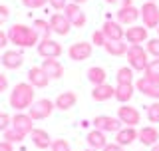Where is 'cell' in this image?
Here are the masks:
<instances>
[{
  "label": "cell",
  "mask_w": 159,
  "mask_h": 151,
  "mask_svg": "<svg viewBox=\"0 0 159 151\" xmlns=\"http://www.w3.org/2000/svg\"><path fill=\"white\" fill-rule=\"evenodd\" d=\"M30 137H32V143L36 145L38 149H48V147H52V137H50V133L46 131V129L34 127L32 133H30Z\"/></svg>",
  "instance_id": "cell-24"
},
{
  "label": "cell",
  "mask_w": 159,
  "mask_h": 151,
  "mask_svg": "<svg viewBox=\"0 0 159 151\" xmlns=\"http://www.w3.org/2000/svg\"><path fill=\"white\" fill-rule=\"evenodd\" d=\"M88 151H98V149H88Z\"/></svg>",
  "instance_id": "cell-51"
},
{
  "label": "cell",
  "mask_w": 159,
  "mask_h": 151,
  "mask_svg": "<svg viewBox=\"0 0 159 151\" xmlns=\"http://www.w3.org/2000/svg\"><path fill=\"white\" fill-rule=\"evenodd\" d=\"M6 89H8V78L4 74H0V94L6 92Z\"/></svg>",
  "instance_id": "cell-43"
},
{
  "label": "cell",
  "mask_w": 159,
  "mask_h": 151,
  "mask_svg": "<svg viewBox=\"0 0 159 151\" xmlns=\"http://www.w3.org/2000/svg\"><path fill=\"white\" fill-rule=\"evenodd\" d=\"M143 74H145V78L151 80V82H159V58L149 60V64H147V68H145Z\"/></svg>",
  "instance_id": "cell-30"
},
{
  "label": "cell",
  "mask_w": 159,
  "mask_h": 151,
  "mask_svg": "<svg viewBox=\"0 0 159 151\" xmlns=\"http://www.w3.org/2000/svg\"><path fill=\"white\" fill-rule=\"evenodd\" d=\"M145 2H157V0H145Z\"/></svg>",
  "instance_id": "cell-49"
},
{
  "label": "cell",
  "mask_w": 159,
  "mask_h": 151,
  "mask_svg": "<svg viewBox=\"0 0 159 151\" xmlns=\"http://www.w3.org/2000/svg\"><path fill=\"white\" fill-rule=\"evenodd\" d=\"M116 117L123 125H127V127H137L139 121H141V113H139V109L131 108V105H127V103H121L117 108V115H116Z\"/></svg>",
  "instance_id": "cell-5"
},
{
  "label": "cell",
  "mask_w": 159,
  "mask_h": 151,
  "mask_svg": "<svg viewBox=\"0 0 159 151\" xmlns=\"http://www.w3.org/2000/svg\"><path fill=\"white\" fill-rule=\"evenodd\" d=\"M86 141H88V145H89V149L103 151V147L107 145V137H106V133H103V131H99V129H96V127H93L92 131L88 133Z\"/></svg>",
  "instance_id": "cell-23"
},
{
  "label": "cell",
  "mask_w": 159,
  "mask_h": 151,
  "mask_svg": "<svg viewBox=\"0 0 159 151\" xmlns=\"http://www.w3.org/2000/svg\"><path fill=\"white\" fill-rule=\"evenodd\" d=\"M22 4L26 8H42V6H46L48 4V0H22Z\"/></svg>",
  "instance_id": "cell-38"
},
{
  "label": "cell",
  "mask_w": 159,
  "mask_h": 151,
  "mask_svg": "<svg viewBox=\"0 0 159 151\" xmlns=\"http://www.w3.org/2000/svg\"><path fill=\"white\" fill-rule=\"evenodd\" d=\"M107 4H117V0H106Z\"/></svg>",
  "instance_id": "cell-48"
},
{
  "label": "cell",
  "mask_w": 159,
  "mask_h": 151,
  "mask_svg": "<svg viewBox=\"0 0 159 151\" xmlns=\"http://www.w3.org/2000/svg\"><path fill=\"white\" fill-rule=\"evenodd\" d=\"M8 44H10V40H8V32L0 30V48H6Z\"/></svg>",
  "instance_id": "cell-41"
},
{
  "label": "cell",
  "mask_w": 159,
  "mask_h": 151,
  "mask_svg": "<svg viewBox=\"0 0 159 151\" xmlns=\"http://www.w3.org/2000/svg\"><path fill=\"white\" fill-rule=\"evenodd\" d=\"M8 18H10V8L6 4H0V24L8 22Z\"/></svg>",
  "instance_id": "cell-40"
},
{
  "label": "cell",
  "mask_w": 159,
  "mask_h": 151,
  "mask_svg": "<svg viewBox=\"0 0 159 151\" xmlns=\"http://www.w3.org/2000/svg\"><path fill=\"white\" fill-rule=\"evenodd\" d=\"M12 127L20 131L22 135H30L34 129V119L30 117L28 113H22V112H16L12 117Z\"/></svg>",
  "instance_id": "cell-13"
},
{
  "label": "cell",
  "mask_w": 159,
  "mask_h": 151,
  "mask_svg": "<svg viewBox=\"0 0 159 151\" xmlns=\"http://www.w3.org/2000/svg\"><path fill=\"white\" fill-rule=\"evenodd\" d=\"M93 127L103 133H117L121 129V121L111 115H96L93 117Z\"/></svg>",
  "instance_id": "cell-7"
},
{
  "label": "cell",
  "mask_w": 159,
  "mask_h": 151,
  "mask_svg": "<svg viewBox=\"0 0 159 151\" xmlns=\"http://www.w3.org/2000/svg\"><path fill=\"white\" fill-rule=\"evenodd\" d=\"M64 14H66V18L70 20V24H72V26H76V28H84V26H86V22H88L86 12L80 8V4L68 2V6L64 8Z\"/></svg>",
  "instance_id": "cell-8"
},
{
  "label": "cell",
  "mask_w": 159,
  "mask_h": 151,
  "mask_svg": "<svg viewBox=\"0 0 159 151\" xmlns=\"http://www.w3.org/2000/svg\"><path fill=\"white\" fill-rule=\"evenodd\" d=\"M0 60H2V56H0Z\"/></svg>",
  "instance_id": "cell-52"
},
{
  "label": "cell",
  "mask_w": 159,
  "mask_h": 151,
  "mask_svg": "<svg viewBox=\"0 0 159 151\" xmlns=\"http://www.w3.org/2000/svg\"><path fill=\"white\" fill-rule=\"evenodd\" d=\"M56 109V103L52 102V99H36L32 105L28 108V115L36 121V119H46L52 115V112Z\"/></svg>",
  "instance_id": "cell-4"
},
{
  "label": "cell",
  "mask_w": 159,
  "mask_h": 151,
  "mask_svg": "<svg viewBox=\"0 0 159 151\" xmlns=\"http://www.w3.org/2000/svg\"><path fill=\"white\" fill-rule=\"evenodd\" d=\"M0 151H14V147L8 141H0Z\"/></svg>",
  "instance_id": "cell-44"
},
{
  "label": "cell",
  "mask_w": 159,
  "mask_h": 151,
  "mask_svg": "<svg viewBox=\"0 0 159 151\" xmlns=\"http://www.w3.org/2000/svg\"><path fill=\"white\" fill-rule=\"evenodd\" d=\"M36 92H34V85L28 84V82H20L12 88V92H10V108L14 109V112H24V109H28L30 105L36 102Z\"/></svg>",
  "instance_id": "cell-2"
},
{
  "label": "cell",
  "mask_w": 159,
  "mask_h": 151,
  "mask_svg": "<svg viewBox=\"0 0 159 151\" xmlns=\"http://www.w3.org/2000/svg\"><path fill=\"white\" fill-rule=\"evenodd\" d=\"M103 48H106V52L109 56H125L129 46L125 40H107V44Z\"/></svg>",
  "instance_id": "cell-27"
},
{
  "label": "cell",
  "mask_w": 159,
  "mask_h": 151,
  "mask_svg": "<svg viewBox=\"0 0 159 151\" xmlns=\"http://www.w3.org/2000/svg\"><path fill=\"white\" fill-rule=\"evenodd\" d=\"M0 64H2L6 70H18L24 64V56H22L20 50H6V52L2 54Z\"/></svg>",
  "instance_id": "cell-16"
},
{
  "label": "cell",
  "mask_w": 159,
  "mask_h": 151,
  "mask_svg": "<svg viewBox=\"0 0 159 151\" xmlns=\"http://www.w3.org/2000/svg\"><path fill=\"white\" fill-rule=\"evenodd\" d=\"M92 98L96 99V102H107V99L116 98V88H113V85H109L107 82L102 84V85H93Z\"/></svg>",
  "instance_id": "cell-22"
},
{
  "label": "cell",
  "mask_w": 159,
  "mask_h": 151,
  "mask_svg": "<svg viewBox=\"0 0 159 151\" xmlns=\"http://www.w3.org/2000/svg\"><path fill=\"white\" fill-rule=\"evenodd\" d=\"M68 2H70V0H48V4L54 10H64V8L68 6Z\"/></svg>",
  "instance_id": "cell-39"
},
{
  "label": "cell",
  "mask_w": 159,
  "mask_h": 151,
  "mask_svg": "<svg viewBox=\"0 0 159 151\" xmlns=\"http://www.w3.org/2000/svg\"><path fill=\"white\" fill-rule=\"evenodd\" d=\"M147 54L149 56H153V58H159V36L157 38H151V40H147Z\"/></svg>",
  "instance_id": "cell-34"
},
{
  "label": "cell",
  "mask_w": 159,
  "mask_h": 151,
  "mask_svg": "<svg viewBox=\"0 0 159 151\" xmlns=\"http://www.w3.org/2000/svg\"><path fill=\"white\" fill-rule=\"evenodd\" d=\"M127 64L133 72H145L149 60H147V50L141 44H129L127 48Z\"/></svg>",
  "instance_id": "cell-3"
},
{
  "label": "cell",
  "mask_w": 159,
  "mask_h": 151,
  "mask_svg": "<svg viewBox=\"0 0 159 151\" xmlns=\"http://www.w3.org/2000/svg\"><path fill=\"white\" fill-rule=\"evenodd\" d=\"M147 119L151 123H159V102H153L151 105H147Z\"/></svg>",
  "instance_id": "cell-33"
},
{
  "label": "cell",
  "mask_w": 159,
  "mask_h": 151,
  "mask_svg": "<svg viewBox=\"0 0 159 151\" xmlns=\"http://www.w3.org/2000/svg\"><path fill=\"white\" fill-rule=\"evenodd\" d=\"M50 26H52V32L58 34V36H68L70 30H72V24H70V20L66 18V14L64 12H56L50 16Z\"/></svg>",
  "instance_id": "cell-11"
},
{
  "label": "cell",
  "mask_w": 159,
  "mask_h": 151,
  "mask_svg": "<svg viewBox=\"0 0 159 151\" xmlns=\"http://www.w3.org/2000/svg\"><path fill=\"white\" fill-rule=\"evenodd\" d=\"M155 30H157V36H159V26H157V28H155Z\"/></svg>",
  "instance_id": "cell-50"
},
{
  "label": "cell",
  "mask_w": 159,
  "mask_h": 151,
  "mask_svg": "<svg viewBox=\"0 0 159 151\" xmlns=\"http://www.w3.org/2000/svg\"><path fill=\"white\" fill-rule=\"evenodd\" d=\"M103 151H125V149H123L119 143H107L106 147H103Z\"/></svg>",
  "instance_id": "cell-42"
},
{
  "label": "cell",
  "mask_w": 159,
  "mask_h": 151,
  "mask_svg": "<svg viewBox=\"0 0 159 151\" xmlns=\"http://www.w3.org/2000/svg\"><path fill=\"white\" fill-rule=\"evenodd\" d=\"M32 26H34V30L38 32L40 40H48V38H50V34H52V26H50L48 20L38 18V20H34V22H32Z\"/></svg>",
  "instance_id": "cell-29"
},
{
  "label": "cell",
  "mask_w": 159,
  "mask_h": 151,
  "mask_svg": "<svg viewBox=\"0 0 159 151\" xmlns=\"http://www.w3.org/2000/svg\"><path fill=\"white\" fill-rule=\"evenodd\" d=\"M139 18H141V10L135 6H125L117 10V22L121 26H133Z\"/></svg>",
  "instance_id": "cell-14"
},
{
  "label": "cell",
  "mask_w": 159,
  "mask_h": 151,
  "mask_svg": "<svg viewBox=\"0 0 159 151\" xmlns=\"http://www.w3.org/2000/svg\"><path fill=\"white\" fill-rule=\"evenodd\" d=\"M70 2H74V4H80V6H82L84 2H88V0H70Z\"/></svg>",
  "instance_id": "cell-46"
},
{
  "label": "cell",
  "mask_w": 159,
  "mask_h": 151,
  "mask_svg": "<svg viewBox=\"0 0 159 151\" xmlns=\"http://www.w3.org/2000/svg\"><path fill=\"white\" fill-rule=\"evenodd\" d=\"M36 50H38V54L42 58H60L62 56V46L56 42V40H52V38H48V40H40L38 42V46H36Z\"/></svg>",
  "instance_id": "cell-10"
},
{
  "label": "cell",
  "mask_w": 159,
  "mask_h": 151,
  "mask_svg": "<svg viewBox=\"0 0 159 151\" xmlns=\"http://www.w3.org/2000/svg\"><path fill=\"white\" fill-rule=\"evenodd\" d=\"M139 10H141L143 26H145L147 30L159 26V6H157V2H145Z\"/></svg>",
  "instance_id": "cell-6"
},
{
  "label": "cell",
  "mask_w": 159,
  "mask_h": 151,
  "mask_svg": "<svg viewBox=\"0 0 159 151\" xmlns=\"http://www.w3.org/2000/svg\"><path fill=\"white\" fill-rule=\"evenodd\" d=\"M8 40L16 48H32L38 46L40 36L34 30V26H26V24H12L8 28Z\"/></svg>",
  "instance_id": "cell-1"
},
{
  "label": "cell",
  "mask_w": 159,
  "mask_h": 151,
  "mask_svg": "<svg viewBox=\"0 0 159 151\" xmlns=\"http://www.w3.org/2000/svg\"><path fill=\"white\" fill-rule=\"evenodd\" d=\"M147 32L149 30L145 26H135V24H133L131 28L125 30V42L127 44H143L145 40H149Z\"/></svg>",
  "instance_id": "cell-20"
},
{
  "label": "cell",
  "mask_w": 159,
  "mask_h": 151,
  "mask_svg": "<svg viewBox=\"0 0 159 151\" xmlns=\"http://www.w3.org/2000/svg\"><path fill=\"white\" fill-rule=\"evenodd\" d=\"M92 44H96V46H106L107 44V38H106V34L102 32V30H96V32L92 34Z\"/></svg>",
  "instance_id": "cell-35"
},
{
  "label": "cell",
  "mask_w": 159,
  "mask_h": 151,
  "mask_svg": "<svg viewBox=\"0 0 159 151\" xmlns=\"http://www.w3.org/2000/svg\"><path fill=\"white\" fill-rule=\"evenodd\" d=\"M8 127H12V117H10L8 113H4V112H0V131H6Z\"/></svg>",
  "instance_id": "cell-37"
},
{
  "label": "cell",
  "mask_w": 159,
  "mask_h": 151,
  "mask_svg": "<svg viewBox=\"0 0 159 151\" xmlns=\"http://www.w3.org/2000/svg\"><path fill=\"white\" fill-rule=\"evenodd\" d=\"M92 52H93V44H89V42H76L68 48V56H70V60H74V62H84V60H88L92 56Z\"/></svg>",
  "instance_id": "cell-9"
},
{
  "label": "cell",
  "mask_w": 159,
  "mask_h": 151,
  "mask_svg": "<svg viewBox=\"0 0 159 151\" xmlns=\"http://www.w3.org/2000/svg\"><path fill=\"white\" fill-rule=\"evenodd\" d=\"M24 137H26V135H22L20 131H16L14 127H8L6 131H4V141H8V143H12V145L14 143H20Z\"/></svg>",
  "instance_id": "cell-32"
},
{
  "label": "cell",
  "mask_w": 159,
  "mask_h": 151,
  "mask_svg": "<svg viewBox=\"0 0 159 151\" xmlns=\"http://www.w3.org/2000/svg\"><path fill=\"white\" fill-rule=\"evenodd\" d=\"M137 141H141L145 147H153L157 141H159V129L155 125H145V127L139 129V135H137Z\"/></svg>",
  "instance_id": "cell-18"
},
{
  "label": "cell",
  "mask_w": 159,
  "mask_h": 151,
  "mask_svg": "<svg viewBox=\"0 0 159 151\" xmlns=\"http://www.w3.org/2000/svg\"><path fill=\"white\" fill-rule=\"evenodd\" d=\"M116 82L117 84H133V70L129 66L119 68L117 74H116Z\"/></svg>",
  "instance_id": "cell-31"
},
{
  "label": "cell",
  "mask_w": 159,
  "mask_h": 151,
  "mask_svg": "<svg viewBox=\"0 0 159 151\" xmlns=\"http://www.w3.org/2000/svg\"><path fill=\"white\" fill-rule=\"evenodd\" d=\"M88 80L92 82L93 85H102V84H106V80H107V74H106V70L103 68H99V66H92L88 70Z\"/></svg>",
  "instance_id": "cell-28"
},
{
  "label": "cell",
  "mask_w": 159,
  "mask_h": 151,
  "mask_svg": "<svg viewBox=\"0 0 159 151\" xmlns=\"http://www.w3.org/2000/svg\"><path fill=\"white\" fill-rule=\"evenodd\" d=\"M133 94H135V84H117L116 85V99L119 103L131 102Z\"/></svg>",
  "instance_id": "cell-26"
},
{
  "label": "cell",
  "mask_w": 159,
  "mask_h": 151,
  "mask_svg": "<svg viewBox=\"0 0 159 151\" xmlns=\"http://www.w3.org/2000/svg\"><path fill=\"white\" fill-rule=\"evenodd\" d=\"M151 151H159V141H157V143H155V145L151 147Z\"/></svg>",
  "instance_id": "cell-47"
},
{
  "label": "cell",
  "mask_w": 159,
  "mask_h": 151,
  "mask_svg": "<svg viewBox=\"0 0 159 151\" xmlns=\"http://www.w3.org/2000/svg\"><path fill=\"white\" fill-rule=\"evenodd\" d=\"M125 6H133V0H121V8Z\"/></svg>",
  "instance_id": "cell-45"
},
{
  "label": "cell",
  "mask_w": 159,
  "mask_h": 151,
  "mask_svg": "<svg viewBox=\"0 0 159 151\" xmlns=\"http://www.w3.org/2000/svg\"><path fill=\"white\" fill-rule=\"evenodd\" d=\"M42 70L52 80H60L64 76V66L58 62V58H44L42 60Z\"/></svg>",
  "instance_id": "cell-19"
},
{
  "label": "cell",
  "mask_w": 159,
  "mask_h": 151,
  "mask_svg": "<svg viewBox=\"0 0 159 151\" xmlns=\"http://www.w3.org/2000/svg\"><path fill=\"white\" fill-rule=\"evenodd\" d=\"M135 89L141 92L143 95H147V98L159 102V82H151V80H147L145 76H141V78L135 82Z\"/></svg>",
  "instance_id": "cell-12"
},
{
  "label": "cell",
  "mask_w": 159,
  "mask_h": 151,
  "mask_svg": "<svg viewBox=\"0 0 159 151\" xmlns=\"http://www.w3.org/2000/svg\"><path fill=\"white\" fill-rule=\"evenodd\" d=\"M50 149L52 151H72V147H70V143L66 141V139H54Z\"/></svg>",
  "instance_id": "cell-36"
},
{
  "label": "cell",
  "mask_w": 159,
  "mask_h": 151,
  "mask_svg": "<svg viewBox=\"0 0 159 151\" xmlns=\"http://www.w3.org/2000/svg\"><path fill=\"white\" fill-rule=\"evenodd\" d=\"M78 102V95L74 92H62L58 95L56 99H54V103H56V109H62V112H68V109H72L74 105Z\"/></svg>",
  "instance_id": "cell-25"
},
{
  "label": "cell",
  "mask_w": 159,
  "mask_h": 151,
  "mask_svg": "<svg viewBox=\"0 0 159 151\" xmlns=\"http://www.w3.org/2000/svg\"><path fill=\"white\" fill-rule=\"evenodd\" d=\"M50 76L42 70V66H34L28 70V84H32L34 88H46L50 84Z\"/></svg>",
  "instance_id": "cell-17"
},
{
  "label": "cell",
  "mask_w": 159,
  "mask_h": 151,
  "mask_svg": "<svg viewBox=\"0 0 159 151\" xmlns=\"http://www.w3.org/2000/svg\"><path fill=\"white\" fill-rule=\"evenodd\" d=\"M102 32L106 34L107 40H125V28L117 20H106L102 26Z\"/></svg>",
  "instance_id": "cell-15"
},
{
  "label": "cell",
  "mask_w": 159,
  "mask_h": 151,
  "mask_svg": "<svg viewBox=\"0 0 159 151\" xmlns=\"http://www.w3.org/2000/svg\"><path fill=\"white\" fill-rule=\"evenodd\" d=\"M137 135H139V129L135 127H121L119 131L116 133V143H119L121 147H125V145H131L133 141H137Z\"/></svg>",
  "instance_id": "cell-21"
}]
</instances>
